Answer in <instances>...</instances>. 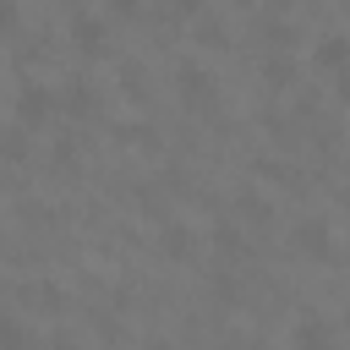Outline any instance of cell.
Wrapping results in <instances>:
<instances>
[{
  "mask_svg": "<svg viewBox=\"0 0 350 350\" xmlns=\"http://www.w3.org/2000/svg\"><path fill=\"white\" fill-rule=\"evenodd\" d=\"M55 109H60L55 88H44V82H22L16 88V126H44Z\"/></svg>",
  "mask_w": 350,
  "mask_h": 350,
  "instance_id": "obj_2",
  "label": "cell"
},
{
  "mask_svg": "<svg viewBox=\"0 0 350 350\" xmlns=\"http://www.w3.org/2000/svg\"><path fill=\"white\" fill-rule=\"evenodd\" d=\"M0 159H11V164H16V159H27V126H16V131H5V137H0Z\"/></svg>",
  "mask_w": 350,
  "mask_h": 350,
  "instance_id": "obj_10",
  "label": "cell"
},
{
  "mask_svg": "<svg viewBox=\"0 0 350 350\" xmlns=\"http://www.w3.org/2000/svg\"><path fill=\"white\" fill-rule=\"evenodd\" d=\"M55 104H66V115H93V109H98V93H93L82 77H71V82L55 93Z\"/></svg>",
  "mask_w": 350,
  "mask_h": 350,
  "instance_id": "obj_7",
  "label": "cell"
},
{
  "mask_svg": "<svg viewBox=\"0 0 350 350\" xmlns=\"http://www.w3.org/2000/svg\"><path fill=\"white\" fill-rule=\"evenodd\" d=\"M295 246H301L306 257L328 262V257H334V230H328V219H306V224L295 230Z\"/></svg>",
  "mask_w": 350,
  "mask_h": 350,
  "instance_id": "obj_4",
  "label": "cell"
},
{
  "mask_svg": "<svg viewBox=\"0 0 350 350\" xmlns=\"http://www.w3.org/2000/svg\"><path fill=\"white\" fill-rule=\"evenodd\" d=\"M109 11H115V16H137V11H142V0H109Z\"/></svg>",
  "mask_w": 350,
  "mask_h": 350,
  "instance_id": "obj_15",
  "label": "cell"
},
{
  "mask_svg": "<svg viewBox=\"0 0 350 350\" xmlns=\"http://www.w3.org/2000/svg\"><path fill=\"white\" fill-rule=\"evenodd\" d=\"M55 350H77V345H66V339H60V345H55Z\"/></svg>",
  "mask_w": 350,
  "mask_h": 350,
  "instance_id": "obj_17",
  "label": "cell"
},
{
  "mask_svg": "<svg viewBox=\"0 0 350 350\" xmlns=\"http://www.w3.org/2000/svg\"><path fill=\"white\" fill-rule=\"evenodd\" d=\"M142 350H170V345H164V339H148V345H142Z\"/></svg>",
  "mask_w": 350,
  "mask_h": 350,
  "instance_id": "obj_16",
  "label": "cell"
},
{
  "mask_svg": "<svg viewBox=\"0 0 350 350\" xmlns=\"http://www.w3.org/2000/svg\"><path fill=\"white\" fill-rule=\"evenodd\" d=\"M16 22H22L16 0H0V33H16Z\"/></svg>",
  "mask_w": 350,
  "mask_h": 350,
  "instance_id": "obj_13",
  "label": "cell"
},
{
  "mask_svg": "<svg viewBox=\"0 0 350 350\" xmlns=\"http://www.w3.org/2000/svg\"><path fill=\"white\" fill-rule=\"evenodd\" d=\"M164 11H170V16H197L202 0H164Z\"/></svg>",
  "mask_w": 350,
  "mask_h": 350,
  "instance_id": "obj_14",
  "label": "cell"
},
{
  "mask_svg": "<svg viewBox=\"0 0 350 350\" xmlns=\"http://www.w3.org/2000/svg\"><path fill=\"white\" fill-rule=\"evenodd\" d=\"M0 350H33V328L22 317H0Z\"/></svg>",
  "mask_w": 350,
  "mask_h": 350,
  "instance_id": "obj_8",
  "label": "cell"
},
{
  "mask_svg": "<svg viewBox=\"0 0 350 350\" xmlns=\"http://www.w3.org/2000/svg\"><path fill=\"white\" fill-rule=\"evenodd\" d=\"M175 93H180L186 109H213L219 104V77L202 60H180L175 66Z\"/></svg>",
  "mask_w": 350,
  "mask_h": 350,
  "instance_id": "obj_1",
  "label": "cell"
},
{
  "mask_svg": "<svg viewBox=\"0 0 350 350\" xmlns=\"http://www.w3.org/2000/svg\"><path fill=\"white\" fill-rule=\"evenodd\" d=\"M71 44H77L82 55H104V49H109L104 22H98V16H88V11H82V16H71Z\"/></svg>",
  "mask_w": 350,
  "mask_h": 350,
  "instance_id": "obj_5",
  "label": "cell"
},
{
  "mask_svg": "<svg viewBox=\"0 0 350 350\" xmlns=\"http://www.w3.org/2000/svg\"><path fill=\"white\" fill-rule=\"evenodd\" d=\"M120 82H126V93H137V98L148 93V88H142V82H148V77H142V66H126V71H120Z\"/></svg>",
  "mask_w": 350,
  "mask_h": 350,
  "instance_id": "obj_12",
  "label": "cell"
},
{
  "mask_svg": "<svg viewBox=\"0 0 350 350\" xmlns=\"http://www.w3.org/2000/svg\"><path fill=\"white\" fill-rule=\"evenodd\" d=\"M159 241H164V252H170V257H191V230H180V224H175V230H164Z\"/></svg>",
  "mask_w": 350,
  "mask_h": 350,
  "instance_id": "obj_11",
  "label": "cell"
},
{
  "mask_svg": "<svg viewBox=\"0 0 350 350\" xmlns=\"http://www.w3.org/2000/svg\"><path fill=\"white\" fill-rule=\"evenodd\" d=\"M345 60H350L345 33H323V38H317V49H312V66H317L323 77H339V71H345Z\"/></svg>",
  "mask_w": 350,
  "mask_h": 350,
  "instance_id": "obj_3",
  "label": "cell"
},
{
  "mask_svg": "<svg viewBox=\"0 0 350 350\" xmlns=\"http://www.w3.org/2000/svg\"><path fill=\"white\" fill-rule=\"evenodd\" d=\"M290 345H295V350H334V328H328V317H301L295 334H290Z\"/></svg>",
  "mask_w": 350,
  "mask_h": 350,
  "instance_id": "obj_6",
  "label": "cell"
},
{
  "mask_svg": "<svg viewBox=\"0 0 350 350\" xmlns=\"http://www.w3.org/2000/svg\"><path fill=\"white\" fill-rule=\"evenodd\" d=\"M262 82H268V88H290V82H295V60H290V55H268V60H262Z\"/></svg>",
  "mask_w": 350,
  "mask_h": 350,
  "instance_id": "obj_9",
  "label": "cell"
}]
</instances>
